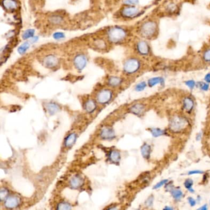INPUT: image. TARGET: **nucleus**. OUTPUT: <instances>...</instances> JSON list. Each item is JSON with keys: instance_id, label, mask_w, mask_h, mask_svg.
Segmentation results:
<instances>
[{"instance_id": "1", "label": "nucleus", "mask_w": 210, "mask_h": 210, "mask_svg": "<svg viewBox=\"0 0 210 210\" xmlns=\"http://www.w3.org/2000/svg\"><path fill=\"white\" fill-rule=\"evenodd\" d=\"M188 121L182 116H176L173 117L170 122V129L175 133H178L184 130L188 125Z\"/></svg>"}, {"instance_id": "2", "label": "nucleus", "mask_w": 210, "mask_h": 210, "mask_svg": "<svg viewBox=\"0 0 210 210\" xmlns=\"http://www.w3.org/2000/svg\"><path fill=\"white\" fill-rule=\"evenodd\" d=\"M126 36H127V32L120 27H113L108 32V38L113 43H118L123 40Z\"/></svg>"}, {"instance_id": "3", "label": "nucleus", "mask_w": 210, "mask_h": 210, "mask_svg": "<svg viewBox=\"0 0 210 210\" xmlns=\"http://www.w3.org/2000/svg\"><path fill=\"white\" fill-rule=\"evenodd\" d=\"M157 31V25L153 21H147L145 22L141 28V35L146 38L153 36Z\"/></svg>"}, {"instance_id": "4", "label": "nucleus", "mask_w": 210, "mask_h": 210, "mask_svg": "<svg viewBox=\"0 0 210 210\" xmlns=\"http://www.w3.org/2000/svg\"><path fill=\"white\" fill-rule=\"evenodd\" d=\"M140 62L134 58L130 59L126 61L124 65V70L126 73L131 74L136 72L140 68Z\"/></svg>"}, {"instance_id": "5", "label": "nucleus", "mask_w": 210, "mask_h": 210, "mask_svg": "<svg viewBox=\"0 0 210 210\" xmlns=\"http://www.w3.org/2000/svg\"><path fill=\"white\" fill-rule=\"evenodd\" d=\"M87 63V59L86 56L83 54L77 55L74 59V65L75 67L79 70H81L85 68Z\"/></svg>"}, {"instance_id": "6", "label": "nucleus", "mask_w": 210, "mask_h": 210, "mask_svg": "<svg viewBox=\"0 0 210 210\" xmlns=\"http://www.w3.org/2000/svg\"><path fill=\"white\" fill-rule=\"evenodd\" d=\"M112 93L110 91L105 90L101 91L98 95V101L101 104H106L110 101Z\"/></svg>"}, {"instance_id": "7", "label": "nucleus", "mask_w": 210, "mask_h": 210, "mask_svg": "<svg viewBox=\"0 0 210 210\" xmlns=\"http://www.w3.org/2000/svg\"><path fill=\"white\" fill-rule=\"evenodd\" d=\"M59 63L58 59L54 55L47 56L44 59V65L48 68H54Z\"/></svg>"}, {"instance_id": "8", "label": "nucleus", "mask_w": 210, "mask_h": 210, "mask_svg": "<svg viewBox=\"0 0 210 210\" xmlns=\"http://www.w3.org/2000/svg\"><path fill=\"white\" fill-rule=\"evenodd\" d=\"M138 13H139L138 9L133 6L126 7L121 11L122 16L125 17H133L137 16Z\"/></svg>"}, {"instance_id": "9", "label": "nucleus", "mask_w": 210, "mask_h": 210, "mask_svg": "<svg viewBox=\"0 0 210 210\" xmlns=\"http://www.w3.org/2000/svg\"><path fill=\"white\" fill-rule=\"evenodd\" d=\"M137 50L139 53L142 56L148 55L150 52V48L147 42L144 41H139L137 45Z\"/></svg>"}, {"instance_id": "10", "label": "nucleus", "mask_w": 210, "mask_h": 210, "mask_svg": "<svg viewBox=\"0 0 210 210\" xmlns=\"http://www.w3.org/2000/svg\"><path fill=\"white\" fill-rule=\"evenodd\" d=\"M20 203V198L17 196H11L7 198L5 201V206L8 208L17 207Z\"/></svg>"}, {"instance_id": "11", "label": "nucleus", "mask_w": 210, "mask_h": 210, "mask_svg": "<svg viewBox=\"0 0 210 210\" xmlns=\"http://www.w3.org/2000/svg\"><path fill=\"white\" fill-rule=\"evenodd\" d=\"M145 111V106L142 104H137L130 108V112L134 115L140 116Z\"/></svg>"}, {"instance_id": "12", "label": "nucleus", "mask_w": 210, "mask_h": 210, "mask_svg": "<svg viewBox=\"0 0 210 210\" xmlns=\"http://www.w3.org/2000/svg\"><path fill=\"white\" fill-rule=\"evenodd\" d=\"M84 183V180L83 178L79 176H75L73 177L70 182V186L74 189H78L82 186Z\"/></svg>"}, {"instance_id": "13", "label": "nucleus", "mask_w": 210, "mask_h": 210, "mask_svg": "<svg viewBox=\"0 0 210 210\" xmlns=\"http://www.w3.org/2000/svg\"><path fill=\"white\" fill-rule=\"evenodd\" d=\"M2 5L7 11H14L17 8V3L15 0H3Z\"/></svg>"}, {"instance_id": "14", "label": "nucleus", "mask_w": 210, "mask_h": 210, "mask_svg": "<svg viewBox=\"0 0 210 210\" xmlns=\"http://www.w3.org/2000/svg\"><path fill=\"white\" fill-rule=\"evenodd\" d=\"M101 136L103 139H110L115 136V133L112 128L106 127L102 130L101 133Z\"/></svg>"}, {"instance_id": "15", "label": "nucleus", "mask_w": 210, "mask_h": 210, "mask_svg": "<svg viewBox=\"0 0 210 210\" xmlns=\"http://www.w3.org/2000/svg\"><path fill=\"white\" fill-rule=\"evenodd\" d=\"M193 101L190 98H186L184 99L183 107L186 111L187 112H190L193 108Z\"/></svg>"}, {"instance_id": "16", "label": "nucleus", "mask_w": 210, "mask_h": 210, "mask_svg": "<svg viewBox=\"0 0 210 210\" xmlns=\"http://www.w3.org/2000/svg\"><path fill=\"white\" fill-rule=\"evenodd\" d=\"M151 153V147L147 143L144 144L141 147V153L144 158L146 159H149Z\"/></svg>"}, {"instance_id": "17", "label": "nucleus", "mask_w": 210, "mask_h": 210, "mask_svg": "<svg viewBox=\"0 0 210 210\" xmlns=\"http://www.w3.org/2000/svg\"><path fill=\"white\" fill-rule=\"evenodd\" d=\"M46 109L49 113L51 115H54L59 110V106L56 103H48L46 105Z\"/></svg>"}, {"instance_id": "18", "label": "nucleus", "mask_w": 210, "mask_h": 210, "mask_svg": "<svg viewBox=\"0 0 210 210\" xmlns=\"http://www.w3.org/2000/svg\"><path fill=\"white\" fill-rule=\"evenodd\" d=\"M164 83V79L161 77H154L150 78L148 84L150 87H153L158 84H163Z\"/></svg>"}, {"instance_id": "19", "label": "nucleus", "mask_w": 210, "mask_h": 210, "mask_svg": "<svg viewBox=\"0 0 210 210\" xmlns=\"http://www.w3.org/2000/svg\"><path fill=\"white\" fill-rule=\"evenodd\" d=\"M76 139V134H75V133L70 134L67 138V139H65V146L67 147H72L74 144Z\"/></svg>"}, {"instance_id": "20", "label": "nucleus", "mask_w": 210, "mask_h": 210, "mask_svg": "<svg viewBox=\"0 0 210 210\" xmlns=\"http://www.w3.org/2000/svg\"><path fill=\"white\" fill-rule=\"evenodd\" d=\"M96 108V104L93 100L88 101L85 104V109L88 113L93 112Z\"/></svg>"}, {"instance_id": "21", "label": "nucleus", "mask_w": 210, "mask_h": 210, "mask_svg": "<svg viewBox=\"0 0 210 210\" xmlns=\"http://www.w3.org/2000/svg\"><path fill=\"white\" fill-rule=\"evenodd\" d=\"M150 130V133L154 138H158L166 134L165 131L160 128H151Z\"/></svg>"}, {"instance_id": "22", "label": "nucleus", "mask_w": 210, "mask_h": 210, "mask_svg": "<svg viewBox=\"0 0 210 210\" xmlns=\"http://www.w3.org/2000/svg\"><path fill=\"white\" fill-rule=\"evenodd\" d=\"M109 157L110 160L113 163H118L120 160V154L118 152L113 150L110 152Z\"/></svg>"}, {"instance_id": "23", "label": "nucleus", "mask_w": 210, "mask_h": 210, "mask_svg": "<svg viewBox=\"0 0 210 210\" xmlns=\"http://www.w3.org/2000/svg\"><path fill=\"white\" fill-rule=\"evenodd\" d=\"M121 83V79L116 77V76H112L109 78V84L112 87H117L120 85Z\"/></svg>"}, {"instance_id": "24", "label": "nucleus", "mask_w": 210, "mask_h": 210, "mask_svg": "<svg viewBox=\"0 0 210 210\" xmlns=\"http://www.w3.org/2000/svg\"><path fill=\"white\" fill-rule=\"evenodd\" d=\"M171 193L173 198L176 200H180L183 197V193L180 189H171Z\"/></svg>"}, {"instance_id": "25", "label": "nucleus", "mask_w": 210, "mask_h": 210, "mask_svg": "<svg viewBox=\"0 0 210 210\" xmlns=\"http://www.w3.org/2000/svg\"><path fill=\"white\" fill-rule=\"evenodd\" d=\"M30 48V44L28 42H25L22 45H21L18 48V53L20 54H24L26 53L27 50Z\"/></svg>"}, {"instance_id": "26", "label": "nucleus", "mask_w": 210, "mask_h": 210, "mask_svg": "<svg viewBox=\"0 0 210 210\" xmlns=\"http://www.w3.org/2000/svg\"><path fill=\"white\" fill-rule=\"evenodd\" d=\"M35 34V30L33 29H28L22 35V37L24 39H26L30 38L33 37V35Z\"/></svg>"}, {"instance_id": "27", "label": "nucleus", "mask_w": 210, "mask_h": 210, "mask_svg": "<svg viewBox=\"0 0 210 210\" xmlns=\"http://www.w3.org/2000/svg\"><path fill=\"white\" fill-rule=\"evenodd\" d=\"M193 184V182L192 179H187L185 182H184V186L189 190V192H194L193 189H192V186Z\"/></svg>"}, {"instance_id": "28", "label": "nucleus", "mask_w": 210, "mask_h": 210, "mask_svg": "<svg viewBox=\"0 0 210 210\" xmlns=\"http://www.w3.org/2000/svg\"><path fill=\"white\" fill-rule=\"evenodd\" d=\"M57 209H72V206L70 204L66 202H61L57 205Z\"/></svg>"}, {"instance_id": "29", "label": "nucleus", "mask_w": 210, "mask_h": 210, "mask_svg": "<svg viewBox=\"0 0 210 210\" xmlns=\"http://www.w3.org/2000/svg\"><path fill=\"white\" fill-rule=\"evenodd\" d=\"M8 195V191L5 189H2L1 192H0V198L2 201L6 200Z\"/></svg>"}, {"instance_id": "30", "label": "nucleus", "mask_w": 210, "mask_h": 210, "mask_svg": "<svg viewBox=\"0 0 210 210\" xmlns=\"http://www.w3.org/2000/svg\"><path fill=\"white\" fill-rule=\"evenodd\" d=\"M146 86H147V85H146V82L142 81V82L138 84V85H136V91H143L146 88Z\"/></svg>"}, {"instance_id": "31", "label": "nucleus", "mask_w": 210, "mask_h": 210, "mask_svg": "<svg viewBox=\"0 0 210 210\" xmlns=\"http://www.w3.org/2000/svg\"><path fill=\"white\" fill-rule=\"evenodd\" d=\"M203 60L206 62H210V49L206 50L203 55Z\"/></svg>"}, {"instance_id": "32", "label": "nucleus", "mask_w": 210, "mask_h": 210, "mask_svg": "<svg viewBox=\"0 0 210 210\" xmlns=\"http://www.w3.org/2000/svg\"><path fill=\"white\" fill-rule=\"evenodd\" d=\"M168 179H164V180H162L160 182H159L158 183H157L154 187H153V189H159L161 187H162L163 186H164V184H166L168 183Z\"/></svg>"}, {"instance_id": "33", "label": "nucleus", "mask_w": 210, "mask_h": 210, "mask_svg": "<svg viewBox=\"0 0 210 210\" xmlns=\"http://www.w3.org/2000/svg\"><path fill=\"white\" fill-rule=\"evenodd\" d=\"M186 85L190 88V89H193L195 86V81L193 80H188L185 82Z\"/></svg>"}, {"instance_id": "34", "label": "nucleus", "mask_w": 210, "mask_h": 210, "mask_svg": "<svg viewBox=\"0 0 210 210\" xmlns=\"http://www.w3.org/2000/svg\"><path fill=\"white\" fill-rule=\"evenodd\" d=\"M209 85L206 83H200V88L203 91H208L209 89Z\"/></svg>"}, {"instance_id": "35", "label": "nucleus", "mask_w": 210, "mask_h": 210, "mask_svg": "<svg viewBox=\"0 0 210 210\" xmlns=\"http://www.w3.org/2000/svg\"><path fill=\"white\" fill-rule=\"evenodd\" d=\"M53 37L56 39H61L64 38L65 37V35L61 32H57L53 35Z\"/></svg>"}, {"instance_id": "36", "label": "nucleus", "mask_w": 210, "mask_h": 210, "mask_svg": "<svg viewBox=\"0 0 210 210\" xmlns=\"http://www.w3.org/2000/svg\"><path fill=\"white\" fill-rule=\"evenodd\" d=\"M51 21L54 23V24H60L61 22L62 21V19L61 17L59 16H54L52 17L51 19Z\"/></svg>"}, {"instance_id": "37", "label": "nucleus", "mask_w": 210, "mask_h": 210, "mask_svg": "<svg viewBox=\"0 0 210 210\" xmlns=\"http://www.w3.org/2000/svg\"><path fill=\"white\" fill-rule=\"evenodd\" d=\"M153 196H150L146 200V204L147 206H152L153 205Z\"/></svg>"}, {"instance_id": "38", "label": "nucleus", "mask_w": 210, "mask_h": 210, "mask_svg": "<svg viewBox=\"0 0 210 210\" xmlns=\"http://www.w3.org/2000/svg\"><path fill=\"white\" fill-rule=\"evenodd\" d=\"M124 3L128 5H134L138 3V0H126Z\"/></svg>"}, {"instance_id": "39", "label": "nucleus", "mask_w": 210, "mask_h": 210, "mask_svg": "<svg viewBox=\"0 0 210 210\" xmlns=\"http://www.w3.org/2000/svg\"><path fill=\"white\" fill-rule=\"evenodd\" d=\"M203 172L200 170H192L188 172L189 175H199V174H202Z\"/></svg>"}, {"instance_id": "40", "label": "nucleus", "mask_w": 210, "mask_h": 210, "mask_svg": "<svg viewBox=\"0 0 210 210\" xmlns=\"http://www.w3.org/2000/svg\"><path fill=\"white\" fill-rule=\"evenodd\" d=\"M188 201H189V203L191 206H193L196 204V200L192 197H189L188 198Z\"/></svg>"}, {"instance_id": "41", "label": "nucleus", "mask_w": 210, "mask_h": 210, "mask_svg": "<svg viewBox=\"0 0 210 210\" xmlns=\"http://www.w3.org/2000/svg\"><path fill=\"white\" fill-rule=\"evenodd\" d=\"M204 80L206 83H210V73H208L204 76Z\"/></svg>"}, {"instance_id": "42", "label": "nucleus", "mask_w": 210, "mask_h": 210, "mask_svg": "<svg viewBox=\"0 0 210 210\" xmlns=\"http://www.w3.org/2000/svg\"><path fill=\"white\" fill-rule=\"evenodd\" d=\"M207 209H208V208H207V205H206V204H205V205H203V206H202L201 207L199 208L198 209H199V210H206Z\"/></svg>"}, {"instance_id": "43", "label": "nucleus", "mask_w": 210, "mask_h": 210, "mask_svg": "<svg viewBox=\"0 0 210 210\" xmlns=\"http://www.w3.org/2000/svg\"><path fill=\"white\" fill-rule=\"evenodd\" d=\"M38 39V38L37 36H35V37H33V38L31 39V41L32 42V43H34V42H36V41H37Z\"/></svg>"}, {"instance_id": "44", "label": "nucleus", "mask_w": 210, "mask_h": 210, "mask_svg": "<svg viewBox=\"0 0 210 210\" xmlns=\"http://www.w3.org/2000/svg\"><path fill=\"white\" fill-rule=\"evenodd\" d=\"M201 136V133H200V134L199 133V134L197 135V141H199V140L200 139Z\"/></svg>"}, {"instance_id": "45", "label": "nucleus", "mask_w": 210, "mask_h": 210, "mask_svg": "<svg viewBox=\"0 0 210 210\" xmlns=\"http://www.w3.org/2000/svg\"><path fill=\"white\" fill-rule=\"evenodd\" d=\"M164 209H169V210H170V209H173V208H171V207H165L164 208Z\"/></svg>"}]
</instances>
